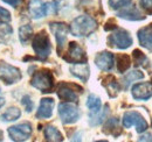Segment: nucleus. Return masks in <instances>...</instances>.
I'll return each instance as SVG.
<instances>
[{
  "instance_id": "20",
  "label": "nucleus",
  "mask_w": 152,
  "mask_h": 142,
  "mask_svg": "<svg viewBox=\"0 0 152 142\" xmlns=\"http://www.w3.org/2000/svg\"><path fill=\"white\" fill-rule=\"evenodd\" d=\"M43 134H45V139L47 141H50V142L63 141L62 134L60 133V130L57 129L56 127H54V126H46V128L43 130Z\"/></svg>"
},
{
  "instance_id": "17",
  "label": "nucleus",
  "mask_w": 152,
  "mask_h": 142,
  "mask_svg": "<svg viewBox=\"0 0 152 142\" xmlns=\"http://www.w3.org/2000/svg\"><path fill=\"white\" fill-rule=\"evenodd\" d=\"M130 5V4H129ZM125 6L124 9H122L119 13H118V17L122 19H126V20H132V21H137V20H144L145 17L140 13V11L134 6Z\"/></svg>"
},
{
  "instance_id": "34",
  "label": "nucleus",
  "mask_w": 152,
  "mask_h": 142,
  "mask_svg": "<svg viewBox=\"0 0 152 142\" xmlns=\"http://www.w3.org/2000/svg\"><path fill=\"white\" fill-rule=\"evenodd\" d=\"M2 1H4V2H6V4H8V5H11L12 7L17 8L22 0H2Z\"/></svg>"
},
{
  "instance_id": "8",
  "label": "nucleus",
  "mask_w": 152,
  "mask_h": 142,
  "mask_svg": "<svg viewBox=\"0 0 152 142\" xmlns=\"http://www.w3.org/2000/svg\"><path fill=\"white\" fill-rule=\"evenodd\" d=\"M8 134H10V138L13 141H26L32 135V126L28 122L12 126V127L8 128Z\"/></svg>"
},
{
  "instance_id": "35",
  "label": "nucleus",
  "mask_w": 152,
  "mask_h": 142,
  "mask_svg": "<svg viewBox=\"0 0 152 142\" xmlns=\"http://www.w3.org/2000/svg\"><path fill=\"white\" fill-rule=\"evenodd\" d=\"M152 141V135L150 134H148V135H144V136H142L140 139H139V141Z\"/></svg>"
},
{
  "instance_id": "25",
  "label": "nucleus",
  "mask_w": 152,
  "mask_h": 142,
  "mask_svg": "<svg viewBox=\"0 0 152 142\" xmlns=\"http://www.w3.org/2000/svg\"><path fill=\"white\" fill-rule=\"evenodd\" d=\"M33 35V28L29 26V25H23L21 26L19 29V38L21 41V43L26 44Z\"/></svg>"
},
{
  "instance_id": "18",
  "label": "nucleus",
  "mask_w": 152,
  "mask_h": 142,
  "mask_svg": "<svg viewBox=\"0 0 152 142\" xmlns=\"http://www.w3.org/2000/svg\"><path fill=\"white\" fill-rule=\"evenodd\" d=\"M70 71L82 82H87L89 78V65L87 63H76L70 68Z\"/></svg>"
},
{
  "instance_id": "12",
  "label": "nucleus",
  "mask_w": 152,
  "mask_h": 142,
  "mask_svg": "<svg viewBox=\"0 0 152 142\" xmlns=\"http://www.w3.org/2000/svg\"><path fill=\"white\" fill-rule=\"evenodd\" d=\"M95 63L98 69L103 71H110L114 68L115 57L109 51H102L97 54V56L95 57Z\"/></svg>"
},
{
  "instance_id": "13",
  "label": "nucleus",
  "mask_w": 152,
  "mask_h": 142,
  "mask_svg": "<svg viewBox=\"0 0 152 142\" xmlns=\"http://www.w3.org/2000/svg\"><path fill=\"white\" fill-rule=\"evenodd\" d=\"M75 85L72 84H67V83H62L60 84L58 89H57V96L68 103H77L78 100V96L75 92V90L73 89Z\"/></svg>"
},
{
  "instance_id": "29",
  "label": "nucleus",
  "mask_w": 152,
  "mask_h": 142,
  "mask_svg": "<svg viewBox=\"0 0 152 142\" xmlns=\"http://www.w3.org/2000/svg\"><path fill=\"white\" fill-rule=\"evenodd\" d=\"M108 105L104 107V109H103V112L99 114V115H97V113H96L95 117H90V124L93 125V126H96V125H99L104 119H105V117H107V114H108Z\"/></svg>"
},
{
  "instance_id": "5",
  "label": "nucleus",
  "mask_w": 152,
  "mask_h": 142,
  "mask_svg": "<svg viewBox=\"0 0 152 142\" xmlns=\"http://www.w3.org/2000/svg\"><path fill=\"white\" fill-rule=\"evenodd\" d=\"M21 78H22V75L18 68L10 65L5 62H0V79L5 84L7 85L15 84Z\"/></svg>"
},
{
  "instance_id": "30",
  "label": "nucleus",
  "mask_w": 152,
  "mask_h": 142,
  "mask_svg": "<svg viewBox=\"0 0 152 142\" xmlns=\"http://www.w3.org/2000/svg\"><path fill=\"white\" fill-rule=\"evenodd\" d=\"M129 4H131V0H109V5L113 9L124 8Z\"/></svg>"
},
{
  "instance_id": "11",
  "label": "nucleus",
  "mask_w": 152,
  "mask_h": 142,
  "mask_svg": "<svg viewBox=\"0 0 152 142\" xmlns=\"http://www.w3.org/2000/svg\"><path fill=\"white\" fill-rule=\"evenodd\" d=\"M29 14L33 19H41L49 14L48 2L45 4L42 0H31L28 5Z\"/></svg>"
},
{
  "instance_id": "22",
  "label": "nucleus",
  "mask_w": 152,
  "mask_h": 142,
  "mask_svg": "<svg viewBox=\"0 0 152 142\" xmlns=\"http://www.w3.org/2000/svg\"><path fill=\"white\" fill-rule=\"evenodd\" d=\"M20 115H21V112L18 107H10L0 118L2 121L10 122V121H14V120L19 119Z\"/></svg>"
},
{
  "instance_id": "2",
  "label": "nucleus",
  "mask_w": 152,
  "mask_h": 142,
  "mask_svg": "<svg viewBox=\"0 0 152 142\" xmlns=\"http://www.w3.org/2000/svg\"><path fill=\"white\" fill-rule=\"evenodd\" d=\"M32 46H33V49L37 54L38 58L41 59V61L47 59V57L50 55L52 46H50L49 37H48L47 33L45 30L40 32V33H38L37 35L34 36Z\"/></svg>"
},
{
  "instance_id": "36",
  "label": "nucleus",
  "mask_w": 152,
  "mask_h": 142,
  "mask_svg": "<svg viewBox=\"0 0 152 142\" xmlns=\"http://www.w3.org/2000/svg\"><path fill=\"white\" fill-rule=\"evenodd\" d=\"M4 104H5V99L4 98H0V107L4 106Z\"/></svg>"
},
{
  "instance_id": "26",
  "label": "nucleus",
  "mask_w": 152,
  "mask_h": 142,
  "mask_svg": "<svg viewBox=\"0 0 152 142\" xmlns=\"http://www.w3.org/2000/svg\"><path fill=\"white\" fill-rule=\"evenodd\" d=\"M118 63H117V69L121 73H124L125 71L130 68V64H131V61H130V57L125 54H121L118 56Z\"/></svg>"
},
{
  "instance_id": "23",
  "label": "nucleus",
  "mask_w": 152,
  "mask_h": 142,
  "mask_svg": "<svg viewBox=\"0 0 152 142\" xmlns=\"http://www.w3.org/2000/svg\"><path fill=\"white\" fill-rule=\"evenodd\" d=\"M87 106L88 108L91 111V113H98L99 111H101V107H102V101H101V99L95 96V94H90L89 97H88V99H87Z\"/></svg>"
},
{
  "instance_id": "6",
  "label": "nucleus",
  "mask_w": 152,
  "mask_h": 142,
  "mask_svg": "<svg viewBox=\"0 0 152 142\" xmlns=\"http://www.w3.org/2000/svg\"><path fill=\"white\" fill-rule=\"evenodd\" d=\"M109 46L118 48V49H126L132 44V38L125 29H117L116 32L113 33L108 38Z\"/></svg>"
},
{
  "instance_id": "15",
  "label": "nucleus",
  "mask_w": 152,
  "mask_h": 142,
  "mask_svg": "<svg viewBox=\"0 0 152 142\" xmlns=\"http://www.w3.org/2000/svg\"><path fill=\"white\" fill-rule=\"evenodd\" d=\"M53 109H54V99L52 98H43L41 99L40 106L37 112V118L38 119H48L53 115Z\"/></svg>"
},
{
  "instance_id": "1",
  "label": "nucleus",
  "mask_w": 152,
  "mask_h": 142,
  "mask_svg": "<svg viewBox=\"0 0 152 142\" xmlns=\"http://www.w3.org/2000/svg\"><path fill=\"white\" fill-rule=\"evenodd\" d=\"M97 28V22L95 19L87 15H81L73 20L70 25V32L74 36L84 37L94 33Z\"/></svg>"
},
{
  "instance_id": "10",
  "label": "nucleus",
  "mask_w": 152,
  "mask_h": 142,
  "mask_svg": "<svg viewBox=\"0 0 152 142\" xmlns=\"http://www.w3.org/2000/svg\"><path fill=\"white\" fill-rule=\"evenodd\" d=\"M64 59L70 62V63H86L87 62V56L84 50L76 43V42H70L69 43V49L67 56H64Z\"/></svg>"
},
{
  "instance_id": "19",
  "label": "nucleus",
  "mask_w": 152,
  "mask_h": 142,
  "mask_svg": "<svg viewBox=\"0 0 152 142\" xmlns=\"http://www.w3.org/2000/svg\"><path fill=\"white\" fill-rule=\"evenodd\" d=\"M103 85L105 86V89L108 90L109 96L113 97V98L118 94L119 89H121L118 82L116 80V78H115L114 76H107V77L103 79Z\"/></svg>"
},
{
  "instance_id": "14",
  "label": "nucleus",
  "mask_w": 152,
  "mask_h": 142,
  "mask_svg": "<svg viewBox=\"0 0 152 142\" xmlns=\"http://www.w3.org/2000/svg\"><path fill=\"white\" fill-rule=\"evenodd\" d=\"M132 96L137 100H148L152 97V85L150 83H138L133 85Z\"/></svg>"
},
{
  "instance_id": "9",
  "label": "nucleus",
  "mask_w": 152,
  "mask_h": 142,
  "mask_svg": "<svg viewBox=\"0 0 152 142\" xmlns=\"http://www.w3.org/2000/svg\"><path fill=\"white\" fill-rule=\"evenodd\" d=\"M49 27H50L53 34L55 35L57 43V51H58V55H60V53L62 51V49L64 48L69 28H68V26L66 23H62V22H52L49 25Z\"/></svg>"
},
{
  "instance_id": "32",
  "label": "nucleus",
  "mask_w": 152,
  "mask_h": 142,
  "mask_svg": "<svg viewBox=\"0 0 152 142\" xmlns=\"http://www.w3.org/2000/svg\"><path fill=\"white\" fill-rule=\"evenodd\" d=\"M0 20L1 21H10L11 20V13L2 7H0Z\"/></svg>"
},
{
  "instance_id": "4",
  "label": "nucleus",
  "mask_w": 152,
  "mask_h": 142,
  "mask_svg": "<svg viewBox=\"0 0 152 142\" xmlns=\"http://www.w3.org/2000/svg\"><path fill=\"white\" fill-rule=\"evenodd\" d=\"M123 126L125 128H130L134 126L136 127V130L138 133H143L148 129V122L146 120L138 113V112H134V111H129L124 114L123 117Z\"/></svg>"
},
{
  "instance_id": "21",
  "label": "nucleus",
  "mask_w": 152,
  "mask_h": 142,
  "mask_svg": "<svg viewBox=\"0 0 152 142\" xmlns=\"http://www.w3.org/2000/svg\"><path fill=\"white\" fill-rule=\"evenodd\" d=\"M104 133L107 134H111L114 136H117L119 133H121V129H119V124H118V120L116 118H110L107 124L104 126Z\"/></svg>"
},
{
  "instance_id": "31",
  "label": "nucleus",
  "mask_w": 152,
  "mask_h": 142,
  "mask_svg": "<svg viewBox=\"0 0 152 142\" xmlns=\"http://www.w3.org/2000/svg\"><path fill=\"white\" fill-rule=\"evenodd\" d=\"M21 104L25 106L26 108V111L27 112H32V109H33V101H32V99H31V97L29 96H25L22 99H21Z\"/></svg>"
},
{
  "instance_id": "33",
  "label": "nucleus",
  "mask_w": 152,
  "mask_h": 142,
  "mask_svg": "<svg viewBox=\"0 0 152 142\" xmlns=\"http://www.w3.org/2000/svg\"><path fill=\"white\" fill-rule=\"evenodd\" d=\"M140 6L146 11H152V0H140Z\"/></svg>"
},
{
  "instance_id": "16",
  "label": "nucleus",
  "mask_w": 152,
  "mask_h": 142,
  "mask_svg": "<svg viewBox=\"0 0 152 142\" xmlns=\"http://www.w3.org/2000/svg\"><path fill=\"white\" fill-rule=\"evenodd\" d=\"M138 41L140 43V46L145 49H148L149 51H152V23L143 27L138 30Z\"/></svg>"
},
{
  "instance_id": "28",
  "label": "nucleus",
  "mask_w": 152,
  "mask_h": 142,
  "mask_svg": "<svg viewBox=\"0 0 152 142\" xmlns=\"http://www.w3.org/2000/svg\"><path fill=\"white\" fill-rule=\"evenodd\" d=\"M132 54H133V59H134L136 65H139V67H148L149 59H148V57L142 53L140 50L136 49V50H133Z\"/></svg>"
},
{
  "instance_id": "27",
  "label": "nucleus",
  "mask_w": 152,
  "mask_h": 142,
  "mask_svg": "<svg viewBox=\"0 0 152 142\" xmlns=\"http://www.w3.org/2000/svg\"><path fill=\"white\" fill-rule=\"evenodd\" d=\"M13 33L12 27L5 21H0V42H6Z\"/></svg>"
},
{
  "instance_id": "7",
  "label": "nucleus",
  "mask_w": 152,
  "mask_h": 142,
  "mask_svg": "<svg viewBox=\"0 0 152 142\" xmlns=\"http://www.w3.org/2000/svg\"><path fill=\"white\" fill-rule=\"evenodd\" d=\"M58 115L63 124H74L80 119V111L72 103H62L58 105Z\"/></svg>"
},
{
  "instance_id": "24",
  "label": "nucleus",
  "mask_w": 152,
  "mask_h": 142,
  "mask_svg": "<svg viewBox=\"0 0 152 142\" xmlns=\"http://www.w3.org/2000/svg\"><path fill=\"white\" fill-rule=\"evenodd\" d=\"M144 78V73L139 70H132L128 72V75H125L123 82H124V88L128 89L130 86V84L133 80H138V79H143Z\"/></svg>"
},
{
  "instance_id": "3",
  "label": "nucleus",
  "mask_w": 152,
  "mask_h": 142,
  "mask_svg": "<svg viewBox=\"0 0 152 142\" xmlns=\"http://www.w3.org/2000/svg\"><path fill=\"white\" fill-rule=\"evenodd\" d=\"M31 84L33 88L38 89L39 91H41L43 93H48L52 91L53 86H54L53 75L48 70H40L33 75Z\"/></svg>"
}]
</instances>
